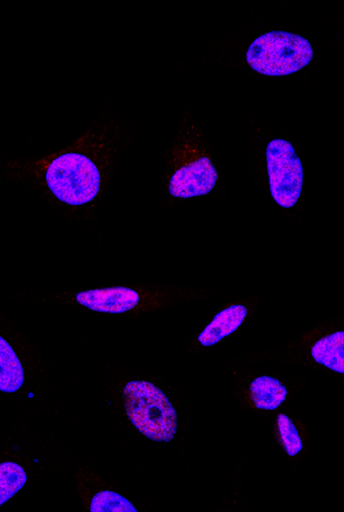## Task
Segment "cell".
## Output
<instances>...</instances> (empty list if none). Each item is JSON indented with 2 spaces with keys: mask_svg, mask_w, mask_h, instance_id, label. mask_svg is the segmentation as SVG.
I'll use <instances>...</instances> for the list:
<instances>
[{
  "mask_svg": "<svg viewBox=\"0 0 344 512\" xmlns=\"http://www.w3.org/2000/svg\"><path fill=\"white\" fill-rule=\"evenodd\" d=\"M249 391L255 406L265 411H275L284 403L288 393L283 383L270 376L256 378L250 384Z\"/></svg>",
  "mask_w": 344,
  "mask_h": 512,
  "instance_id": "ba28073f",
  "label": "cell"
},
{
  "mask_svg": "<svg viewBox=\"0 0 344 512\" xmlns=\"http://www.w3.org/2000/svg\"><path fill=\"white\" fill-rule=\"evenodd\" d=\"M270 192L273 200L285 209L299 201L303 187V167L300 157L289 141L272 140L267 148Z\"/></svg>",
  "mask_w": 344,
  "mask_h": 512,
  "instance_id": "277c9868",
  "label": "cell"
},
{
  "mask_svg": "<svg viewBox=\"0 0 344 512\" xmlns=\"http://www.w3.org/2000/svg\"><path fill=\"white\" fill-rule=\"evenodd\" d=\"M278 430L281 441L289 456H295L302 451V439L297 431L293 421L285 414H279L277 417Z\"/></svg>",
  "mask_w": 344,
  "mask_h": 512,
  "instance_id": "4fadbf2b",
  "label": "cell"
},
{
  "mask_svg": "<svg viewBox=\"0 0 344 512\" xmlns=\"http://www.w3.org/2000/svg\"><path fill=\"white\" fill-rule=\"evenodd\" d=\"M91 512H137V509L122 495L105 491L93 496Z\"/></svg>",
  "mask_w": 344,
  "mask_h": 512,
  "instance_id": "7c38bea8",
  "label": "cell"
},
{
  "mask_svg": "<svg viewBox=\"0 0 344 512\" xmlns=\"http://www.w3.org/2000/svg\"><path fill=\"white\" fill-rule=\"evenodd\" d=\"M314 58L308 39L285 31H271L249 46L247 63L265 76H288L306 68Z\"/></svg>",
  "mask_w": 344,
  "mask_h": 512,
  "instance_id": "7a4b0ae2",
  "label": "cell"
},
{
  "mask_svg": "<svg viewBox=\"0 0 344 512\" xmlns=\"http://www.w3.org/2000/svg\"><path fill=\"white\" fill-rule=\"evenodd\" d=\"M76 301L92 311L120 314L135 309L139 295L129 288L114 287L82 291L76 295Z\"/></svg>",
  "mask_w": 344,
  "mask_h": 512,
  "instance_id": "8992f818",
  "label": "cell"
},
{
  "mask_svg": "<svg viewBox=\"0 0 344 512\" xmlns=\"http://www.w3.org/2000/svg\"><path fill=\"white\" fill-rule=\"evenodd\" d=\"M51 192L69 206H83L96 198L101 177L97 165L81 154H65L54 160L46 171Z\"/></svg>",
  "mask_w": 344,
  "mask_h": 512,
  "instance_id": "3957f363",
  "label": "cell"
},
{
  "mask_svg": "<svg viewBox=\"0 0 344 512\" xmlns=\"http://www.w3.org/2000/svg\"><path fill=\"white\" fill-rule=\"evenodd\" d=\"M311 354L318 364L344 375V332L323 337L312 346Z\"/></svg>",
  "mask_w": 344,
  "mask_h": 512,
  "instance_id": "9c48e42d",
  "label": "cell"
},
{
  "mask_svg": "<svg viewBox=\"0 0 344 512\" xmlns=\"http://www.w3.org/2000/svg\"><path fill=\"white\" fill-rule=\"evenodd\" d=\"M125 412L145 437L170 443L177 432V413L169 398L154 384L130 382L123 390Z\"/></svg>",
  "mask_w": 344,
  "mask_h": 512,
  "instance_id": "6da1fadb",
  "label": "cell"
},
{
  "mask_svg": "<svg viewBox=\"0 0 344 512\" xmlns=\"http://www.w3.org/2000/svg\"><path fill=\"white\" fill-rule=\"evenodd\" d=\"M27 483L25 470L17 463L0 464V504H5Z\"/></svg>",
  "mask_w": 344,
  "mask_h": 512,
  "instance_id": "8fae6325",
  "label": "cell"
},
{
  "mask_svg": "<svg viewBox=\"0 0 344 512\" xmlns=\"http://www.w3.org/2000/svg\"><path fill=\"white\" fill-rule=\"evenodd\" d=\"M244 305H233L218 313L211 324L200 334L198 340L203 346H213L223 338L236 332L247 317Z\"/></svg>",
  "mask_w": 344,
  "mask_h": 512,
  "instance_id": "52a82bcc",
  "label": "cell"
},
{
  "mask_svg": "<svg viewBox=\"0 0 344 512\" xmlns=\"http://www.w3.org/2000/svg\"><path fill=\"white\" fill-rule=\"evenodd\" d=\"M217 179L216 168L209 157H201L175 172L170 180L169 193L182 199L207 195L213 191Z\"/></svg>",
  "mask_w": 344,
  "mask_h": 512,
  "instance_id": "5b68a950",
  "label": "cell"
},
{
  "mask_svg": "<svg viewBox=\"0 0 344 512\" xmlns=\"http://www.w3.org/2000/svg\"><path fill=\"white\" fill-rule=\"evenodd\" d=\"M25 381L21 362L12 346L0 337V390L17 392Z\"/></svg>",
  "mask_w": 344,
  "mask_h": 512,
  "instance_id": "30bf717a",
  "label": "cell"
}]
</instances>
